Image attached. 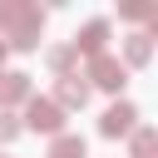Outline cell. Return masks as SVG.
Instances as JSON below:
<instances>
[{
  "mask_svg": "<svg viewBox=\"0 0 158 158\" xmlns=\"http://www.w3.org/2000/svg\"><path fill=\"white\" fill-rule=\"evenodd\" d=\"M49 158H89V148H84V138H59Z\"/></svg>",
  "mask_w": 158,
  "mask_h": 158,
  "instance_id": "cell-7",
  "label": "cell"
},
{
  "mask_svg": "<svg viewBox=\"0 0 158 158\" xmlns=\"http://www.w3.org/2000/svg\"><path fill=\"white\" fill-rule=\"evenodd\" d=\"M133 118H138V114H133V104H114V109L104 114V133H128V128H133Z\"/></svg>",
  "mask_w": 158,
  "mask_h": 158,
  "instance_id": "cell-4",
  "label": "cell"
},
{
  "mask_svg": "<svg viewBox=\"0 0 158 158\" xmlns=\"http://www.w3.org/2000/svg\"><path fill=\"white\" fill-rule=\"evenodd\" d=\"M15 133H20V123H15V118H10V114H0V143H10V138H15Z\"/></svg>",
  "mask_w": 158,
  "mask_h": 158,
  "instance_id": "cell-9",
  "label": "cell"
},
{
  "mask_svg": "<svg viewBox=\"0 0 158 158\" xmlns=\"http://www.w3.org/2000/svg\"><path fill=\"white\" fill-rule=\"evenodd\" d=\"M0 54H5V40H0Z\"/></svg>",
  "mask_w": 158,
  "mask_h": 158,
  "instance_id": "cell-10",
  "label": "cell"
},
{
  "mask_svg": "<svg viewBox=\"0 0 158 158\" xmlns=\"http://www.w3.org/2000/svg\"><path fill=\"white\" fill-rule=\"evenodd\" d=\"M59 123H64V109H59V104H49V99H30V128H40V133H59Z\"/></svg>",
  "mask_w": 158,
  "mask_h": 158,
  "instance_id": "cell-2",
  "label": "cell"
},
{
  "mask_svg": "<svg viewBox=\"0 0 158 158\" xmlns=\"http://www.w3.org/2000/svg\"><path fill=\"white\" fill-rule=\"evenodd\" d=\"M104 35H109V25H104V20H94V25H84V35L74 40V49H89V54H99V49H104Z\"/></svg>",
  "mask_w": 158,
  "mask_h": 158,
  "instance_id": "cell-5",
  "label": "cell"
},
{
  "mask_svg": "<svg viewBox=\"0 0 158 158\" xmlns=\"http://www.w3.org/2000/svg\"><path fill=\"white\" fill-rule=\"evenodd\" d=\"M0 25L10 30V40L20 49H30L35 44V30H40V10H30V5H0Z\"/></svg>",
  "mask_w": 158,
  "mask_h": 158,
  "instance_id": "cell-1",
  "label": "cell"
},
{
  "mask_svg": "<svg viewBox=\"0 0 158 158\" xmlns=\"http://www.w3.org/2000/svg\"><path fill=\"white\" fill-rule=\"evenodd\" d=\"M94 84H104V89H118V84H123V64H114L109 54H99V59H94Z\"/></svg>",
  "mask_w": 158,
  "mask_h": 158,
  "instance_id": "cell-3",
  "label": "cell"
},
{
  "mask_svg": "<svg viewBox=\"0 0 158 158\" xmlns=\"http://www.w3.org/2000/svg\"><path fill=\"white\" fill-rule=\"evenodd\" d=\"M59 99H64V104H84V99H89V89H84V84H74V79H64V84H59Z\"/></svg>",
  "mask_w": 158,
  "mask_h": 158,
  "instance_id": "cell-8",
  "label": "cell"
},
{
  "mask_svg": "<svg viewBox=\"0 0 158 158\" xmlns=\"http://www.w3.org/2000/svg\"><path fill=\"white\" fill-rule=\"evenodd\" d=\"M25 94H30L25 74H0V104H15V99H25Z\"/></svg>",
  "mask_w": 158,
  "mask_h": 158,
  "instance_id": "cell-6",
  "label": "cell"
}]
</instances>
